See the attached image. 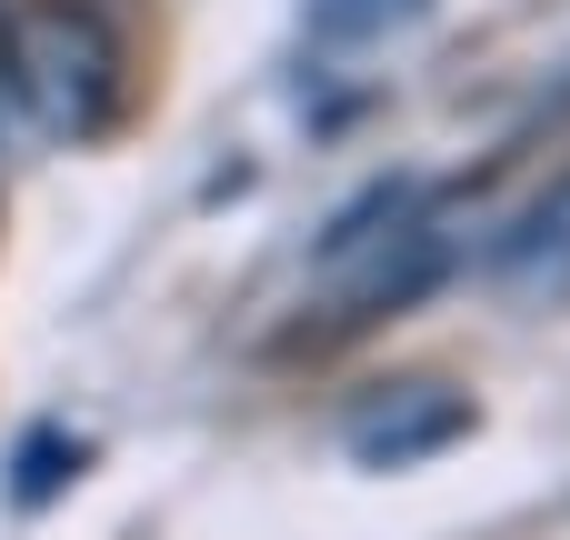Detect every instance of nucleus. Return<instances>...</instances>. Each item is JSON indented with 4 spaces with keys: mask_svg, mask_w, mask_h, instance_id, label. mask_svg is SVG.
I'll return each instance as SVG.
<instances>
[{
    "mask_svg": "<svg viewBox=\"0 0 570 540\" xmlns=\"http://www.w3.org/2000/svg\"><path fill=\"white\" fill-rule=\"evenodd\" d=\"M431 0H311V30L321 40H381V30H401V20H421Z\"/></svg>",
    "mask_w": 570,
    "mask_h": 540,
    "instance_id": "f03ea898",
    "label": "nucleus"
},
{
    "mask_svg": "<svg viewBox=\"0 0 570 540\" xmlns=\"http://www.w3.org/2000/svg\"><path fill=\"white\" fill-rule=\"evenodd\" d=\"M0 90L40 140H100L120 110V40L80 0H40L0 30Z\"/></svg>",
    "mask_w": 570,
    "mask_h": 540,
    "instance_id": "f257e3e1",
    "label": "nucleus"
}]
</instances>
